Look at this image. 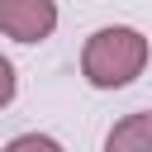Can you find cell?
Instances as JSON below:
<instances>
[{
	"instance_id": "cell-1",
	"label": "cell",
	"mask_w": 152,
	"mask_h": 152,
	"mask_svg": "<svg viewBox=\"0 0 152 152\" xmlns=\"http://www.w3.org/2000/svg\"><path fill=\"white\" fill-rule=\"evenodd\" d=\"M147 66V38L128 24H109V28H95L86 38V52H81V71L95 90H119L128 81H138Z\"/></svg>"
},
{
	"instance_id": "cell-2",
	"label": "cell",
	"mask_w": 152,
	"mask_h": 152,
	"mask_svg": "<svg viewBox=\"0 0 152 152\" xmlns=\"http://www.w3.org/2000/svg\"><path fill=\"white\" fill-rule=\"evenodd\" d=\"M57 28L52 0H0V33L14 43H43Z\"/></svg>"
},
{
	"instance_id": "cell-3",
	"label": "cell",
	"mask_w": 152,
	"mask_h": 152,
	"mask_svg": "<svg viewBox=\"0 0 152 152\" xmlns=\"http://www.w3.org/2000/svg\"><path fill=\"white\" fill-rule=\"evenodd\" d=\"M109 152H152V114H128L104 138Z\"/></svg>"
},
{
	"instance_id": "cell-4",
	"label": "cell",
	"mask_w": 152,
	"mask_h": 152,
	"mask_svg": "<svg viewBox=\"0 0 152 152\" xmlns=\"http://www.w3.org/2000/svg\"><path fill=\"white\" fill-rule=\"evenodd\" d=\"M10 100H14V66L0 57V109H5Z\"/></svg>"
},
{
	"instance_id": "cell-5",
	"label": "cell",
	"mask_w": 152,
	"mask_h": 152,
	"mask_svg": "<svg viewBox=\"0 0 152 152\" xmlns=\"http://www.w3.org/2000/svg\"><path fill=\"white\" fill-rule=\"evenodd\" d=\"M10 147H14V152H19V147H48V152H57V138H43V133H24V138H14Z\"/></svg>"
}]
</instances>
